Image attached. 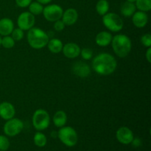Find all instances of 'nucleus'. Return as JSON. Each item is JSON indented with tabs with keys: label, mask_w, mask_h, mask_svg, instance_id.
I'll return each mask as SVG.
<instances>
[{
	"label": "nucleus",
	"mask_w": 151,
	"mask_h": 151,
	"mask_svg": "<svg viewBox=\"0 0 151 151\" xmlns=\"http://www.w3.org/2000/svg\"><path fill=\"white\" fill-rule=\"evenodd\" d=\"M117 62L116 59L109 53H100L92 60V69L98 75H111L115 72Z\"/></svg>",
	"instance_id": "nucleus-1"
},
{
	"label": "nucleus",
	"mask_w": 151,
	"mask_h": 151,
	"mask_svg": "<svg viewBox=\"0 0 151 151\" xmlns=\"http://www.w3.org/2000/svg\"><path fill=\"white\" fill-rule=\"evenodd\" d=\"M112 49L114 52L119 58H123L131 52L132 48V43L128 36L124 34H117L112 38Z\"/></svg>",
	"instance_id": "nucleus-2"
},
{
	"label": "nucleus",
	"mask_w": 151,
	"mask_h": 151,
	"mask_svg": "<svg viewBox=\"0 0 151 151\" xmlns=\"http://www.w3.org/2000/svg\"><path fill=\"white\" fill-rule=\"evenodd\" d=\"M50 38L47 32L38 27H32L28 30L27 42L32 48L41 50L47 45Z\"/></svg>",
	"instance_id": "nucleus-3"
},
{
	"label": "nucleus",
	"mask_w": 151,
	"mask_h": 151,
	"mask_svg": "<svg viewBox=\"0 0 151 151\" xmlns=\"http://www.w3.org/2000/svg\"><path fill=\"white\" fill-rule=\"evenodd\" d=\"M58 137L64 145L69 147L76 145L78 141V133L70 126H63L60 128L58 131Z\"/></svg>",
	"instance_id": "nucleus-4"
},
{
	"label": "nucleus",
	"mask_w": 151,
	"mask_h": 151,
	"mask_svg": "<svg viewBox=\"0 0 151 151\" xmlns=\"http://www.w3.org/2000/svg\"><path fill=\"white\" fill-rule=\"evenodd\" d=\"M32 122L35 130L38 131H44L50 126V114L44 109H37L32 115Z\"/></svg>",
	"instance_id": "nucleus-5"
},
{
	"label": "nucleus",
	"mask_w": 151,
	"mask_h": 151,
	"mask_svg": "<svg viewBox=\"0 0 151 151\" xmlns=\"http://www.w3.org/2000/svg\"><path fill=\"white\" fill-rule=\"evenodd\" d=\"M103 23L109 30L113 32H118L123 28V21L119 15L114 13H107L103 16Z\"/></svg>",
	"instance_id": "nucleus-6"
},
{
	"label": "nucleus",
	"mask_w": 151,
	"mask_h": 151,
	"mask_svg": "<svg viewBox=\"0 0 151 151\" xmlns=\"http://www.w3.org/2000/svg\"><path fill=\"white\" fill-rule=\"evenodd\" d=\"M24 128V123L20 119L12 118L6 121L3 126V131L7 137H13L19 135Z\"/></svg>",
	"instance_id": "nucleus-7"
},
{
	"label": "nucleus",
	"mask_w": 151,
	"mask_h": 151,
	"mask_svg": "<svg viewBox=\"0 0 151 151\" xmlns=\"http://www.w3.org/2000/svg\"><path fill=\"white\" fill-rule=\"evenodd\" d=\"M63 10L60 5L56 4H49L44 7L43 15L46 20L50 22H55L56 21L61 19Z\"/></svg>",
	"instance_id": "nucleus-8"
},
{
	"label": "nucleus",
	"mask_w": 151,
	"mask_h": 151,
	"mask_svg": "<svg viewBox=\"0 0 151 151\" xmlns=\"http://www.w3.org/2000/svg\"><path fill=\"white\" fill-rule=\"evenodd\" d=\"M35 22V16L27 11L21 13L17 19L18 27L23 31H28L33 27Z\"/></svg>",
	"instance_id": "nucleus-9"
},
{
	"label": "nucleus",
	"mask_w": 151,
	"mask_h": 151,
	"mask_svg": "<svg viewBox=\"0 0 151 151\" xmlns=\"http://www.w3.org/2000/svg\"><path fill=\"white\" fill-rule=\"evenodd\" d=\"M116 138L121 144L129 145L132 142L134 138V133L128 127H120L116 132Z\"/></svg>",
	"instance_id": "nucleus-10"
},
{
	"label": "nucleus",
	"mask_w": 151,
	"mask_h": 151,
	"mask_svg": "<svg viewBox=\"0 0 151 151\" xmlns=\"http://www.w3.org/2000/svg\"><path fill=\"white\" fill-rule=\"evenodd\" d=\"M16 115V109L12 103L9 102H2L0 103V117L4 120L13 118Z\"/></svg>",
	"instance_id": "nucleus-11"
},
{
	"label": "nucleus",
	"mask_w": 151,
	"mask_h": 151,
	"mask_svg": "<svg viewBox=\"0 0 151 151\" xmlns=\"http://www.w3.org/2000/svg\"><path fill=\"white\" fill-rule=\"evenodd\" d=\"M81 47L79 45L75 43H67L65 45H63V52L65 57L69 59H74L75 58H78L81 54Z\"/></svg>",
	"instance_id": "nucleus-12"
},
{
	"label": "nucleus",
	"mask_w": 151,
	"mask_h": 151,
	"mask_svg": "<svg viewBox=\"0 0 151 151\" xmlns=\"http://www.w3.org/2000/svg\"><path fill=\"white\" fill-rule=\"evenodd\" d=\"M72 72L79 78H87L91 73V68L84 62L78 61L72 66Z\"/></svg>",
	"instance_id": "nucleus-13"
},
{
	"label": "nucleus",
	"mask_w": 151,
	"mask_h": 151,
	"mask_svg": "<svg viewBox=\"0 0 151 151\" xmlns=\"http://www.w3.org/2000/svg\"><path fill=\"white\" fill-rule=\"evenodd\" d=\"M78 19V13L75 9L69 8L63 11L61 20L66 26H72L75 24Z\"/></svg>",
	"instance_id": "nucleus-14"
},
{
	"label": "nucleus",
	"mask_w": 151,
	"mask_h": 151,
	"mask_svg": "<svg viewBox=\"0 0 151 151\" xmlns=\"http://www.w3.org/2000/svg\"><path fill=\"white\" fill-rule=\"evenodd\" d=\"M132 22L135 27L138 28H143L148 22V16L146 12L137 11L132 16Z\"/></svg>",
	"instance_id": "nucleus-15"
},
{
	"label": "nucleus",
	"mask_w": 151,
	"mask_h": 151,
	"mask_svg": "<svg viewBox=\"0 0 151 151\" xmlns=\"http://www.w3.org/2000/svg\"><path fill=\"white\" fill-rule=\"evenodd\" d=\"M14 29V23L9 18H3L0 19V35L6 36L10 35Z\"/></svg>",
	"instance_id": "nucleus-16"
},
{
	"label": "nucleus",
	"mask_w": 151,
	"mask_h": 151,
	"mask_svg": "<svg viewBox=\"0 0 151 151\" xmlns=\"http://www.w3.org/2000/svg\"><path fill=\"white\" fill-rule=\"evenodd\" d=\"M112 38H113V36L109 32L102 31L96 35L95 42L100 47H107L111 43Z\"/></svg>",
	"instance_id": "nucleus-17"
},
{
	"label": "nucleus",
	"mask_w": 151,
	"mask_h": 151,
	"mask_svg": "<svg viewBox=\"0 0 151 151\" xmlns=\"http://www.w3.org/2000/svg\"><path fill=\"white\" fill-rule=\"evenodd\" d=\"M52 122L55 126L57 128H60L65 126L67 122V115H66V112L61 110L56 111L52 117Z\"/></svg>",
	"instance_id": "nucleus-18"
},
{
	"label": "nucleus",
	"mask_w": 151,
	"mask_h": 151,
	"mask_svg": "<svg viewBox=\"0 0 151 151\" xmlns=\"http://www.w3.org/2000/svg\"><path fill=\"white\" fill-rule=\"evenodd\" d=\"M48 50L54 54H58L63 50V42L59 38H52L49 40L47 43Z\"/></svg>",
	"instance_id": "nucleus-19"
},
{
	"label": "nucleus",
	"mask_w": 151,
	"mask_h": 151,
	"mask_svg": "<svg viewBox=\"0 0 151 151\" xmlns=\"http://www.w3.org/2000/svg\"><path fill=\"white\" fill-rule=\"evenodd\" d=\"M137 7L134 3L129 2V1H125L122 4L121 7V13L125 17H131L136 12Z\"/></svg>",
	"instance_id": "nucleus-20"
},
{
	"label": "nucleus",
	"mask_w": 151,
	"mask_h": 151,
	"mask_svg": "<svg viewBox=\"0 0 151 151\" xmlns=\"http://www.w3.org/2000/svg\"><path fill=\"white\" fill-rule=\"evenodd\" d=\"M109 3L107 0H99L96 4V11L100 16H104L109 13Z\"/></svg>",
	"instance_id": "nucleus-21"
},
{
	"label": "nucleus",
	"mask_w": 151,
	"mask_h": 151,
	"mask_svg": "<svg viewBox=\"0 0 151 151\" xmlns=\"http://www.w3.org/2000/svg\"><path fill=\"white\" fill-rule=\"evenodd\" d=\"M33 142L37 147H44L47 143V137L41 131H38L35 133L33 137Z\"/></svg>",
	"instance_id": "nucleus-22"
},
{
	"label": "nucleus",
	"mask_w": 151,
	"mask_h": 151,
	"mask_svg": "<svg viewBox=\"0 0 151 151\" xmlns=\"http://www.w3.org/2000/svg\"><path fill=\"white\" fill-rule=\"evenodd\" d=\"M28 7H29V12L34 16L41 14L43 13V10H44V7L42 4H40L38 1L31 2Z\"/></svg>",
	"instance_id": "nucleus-23"
},
{
	"label": "nucleus",
	"mask_w": 151,
	"mask_h": 151,
	"mask_svg": "<svg viewBox=\"0 0 151 151\" xmlns=\"http://www.w3.org/2000/svg\"><path fill=\"white\" fill-rule=\"evenodd\" d=\"M136 7L143 12H148L151 9V0H137Z\"/></svg>",
	"instance_id": "nucleus-24"
},
{
	"label": "nucleus",
	"mask_w": 151,
	"mask_h": 151,
	"mask_svg": "<svg viewBox=\"0 0 151 151\" xmlns=\"http://www.w3.org/2000/svg\"><path fill=\"white\" fill-rule=\"evenodd\" d=\"M16 41L10 35L1 37V46H2L5 49H11L15 46Z\"/></svg>",
	"instance_id": "nucleus-25"
},
{
	"label": "nucleus",
	"mask_w": 151,
	"mask_h": 151,
	"mask_svg": "<svg viewBox=\"0 0 151 151\" xmlns=\"http://www.w3.org/2000/svg\"><path fill=\"white\" fill-rule=\"evenodd\" d=\"M10 145L9 139L5 135H0V151H7Z\"/></svg>",
	"instance_id": "nucleus-26"
},
{
	"label": "nucleus",
	"mask_w": 151,
	"mask_h": 151,
	"mask_svg": "<svg viewBox=\"0 0 151 151\" xmlns=\"http://www.w3.org/2000/svg\"><path fill=\"white\" fill-rule=\"evenodd\" d=\"M10 35H11L12 38L15 40V41H19L24 38V31L22 29L18 27L16 28V29L14 28Z\"/></svg>",
	"instance_id": "nucleus-27"
},
{
	"label": "nucleus",
	"mask_w": 151,
	"mask_h": 151,
	"mask_svg": "<svg viewBox=\"0 0 151 151\" xmlns=\"http://www.w3.org/2000/svg\"><path fill=\"white\" fill-rule=\"evenodd\" d=\"M80 55L83 60H91L93 57V50L90 48H83L81 50V54Z\"/></svg>",
	"instance_id": "nucleus-28"
},
{
	"label": "nucleus",
	"mask_w": 151,
	"mask_h": 151,
	"mask_svg": "<svg viewBox=\"0 0 151 151\" xmlns=\"http://www.w3.org/2000/svg\"><path fill=\"white\" fill-rule=\"evenodd\" d=\"M141 43L144 47H151V35L150 33L144 34L141 37Z\"/></svg>",
	"instance_id": "nucleus-29"
},
{
	"label": "nucleus",
	"mask_w": 151,
	"mask_h": 151,
	"mask_svg": "<svg viewBox=\"0 0 151 151\" xmlns=\"http://www.w3.org/2000/svg\"><path fill=\"white\" fill-rule=\"evenodd\" d=\"M65 26H66V25L64 24V23H63V22H62V20H60V19L55 22L54 25H53L54 29H55L56 31H58V32L63 30L65 28Z\"/></svg>",
	"instance_id": "nucleus-30"
},
{
	"label": "nucleus",
	"mask_w": 151,
	"mask_h": 151,
	"mask_svg": "<svg viewBox=\"0 0 151 151\" xmlns=\"http://www.w3.org/2000/svg\"><path fill=\"white\" fill-rule=\"evenodd\" d=\"M15 1H16V4L19 7L24 8V7H28L29 5V4L32 2V0H15Z\"/></svg>",
	"instance_id": "nucleus-31"
},
{
	"label": "nucleus",
	"mask_w": 151,
	"mask_h": 151,
	"mask_svg": "<svg viewBox=\"0 0 151 151\" xmlns=\"http://www.w3.org/2000/svg\"><path fill=\"white\" fill-rule=\"evenodd\" d=\"M131 144H132V145L134 146L135 147H139L142 145L141 139H139V138H134V139H133L132 142H131Z\"/></svg>",
	"instance_id": "nucleus-32"
},
{
	"label": "nucleus",
	"mask_w": 151,
	"mask_h": 151,
	"mask_svg": "<svg viewBox=\"0 0 151 151\" xmlns=\"http://www.w3.org/2000/svg\"><path fill=\"white\" fill-rule=\"evenodd\" d=\"M145 57L148 63L151 62V47H148L147 50V52L145 53Z\"/></svg>",
	"instance_id": "nucleus-33"
},
{
	"label": "nucleus",
	"mask_w": 151,
	"mask_h": 151,
	"mask_svg": "<svg viewBox=\"0 0 151 151\" xmlns=\"http://www.w3.org/2000/svg\"><path fill=\"white\" fill-rule=\"evenodd\" d=\"M51 1L52 0H36V1H38L41 4H47L51 2Z\"/></svg>",
	"instance_id": "nucleus-34"
},
{
	"label": "nucleus",
	"mask_w": 151,
	"mask_h": 151,
	"mask_svg": "<svg viewBox=\"0 0 151 151\" xmlns=\"http://www.w3.org/2000/svg\"><path fill=\"white\" fill-rule=\"evenodd\" d=\"M51 136L53 137V138H56L58 137V133L56 131H52L51 133Z\"/></svg>",
	"instance_id": "nucleus-35"
},
{
	"label": "nucleus",
	"mask_w": 151,
	"mask_h": 151,
	"mask_svg": "<svg viewBox=\"0 0 151 151\" xmlns=\"http://www.w3.org/2000/svg\"><path fill=\"white\" fill-rule=\"evenodd\" d=\"M127 1H129V2H131V3H134V2H136V1H137V0H126Z\"/></svg>",
	"instance_id": "nucleus-36"
},
{
	"label": "nucleus",
	"mask_w": 151,
	"mask_h": 151,
	"mask_svg": "<svg viewBox=\"0 0 151 151\" xmlns=\"http://www.w3.org/2000/svg\"><path fill=\"white\" fill-rule=\"evenodd\" d=\"M1 36L0 35V46H1Z\"/></svg>",
	"instance_id": "nucleus-37"
}]
</instances>
